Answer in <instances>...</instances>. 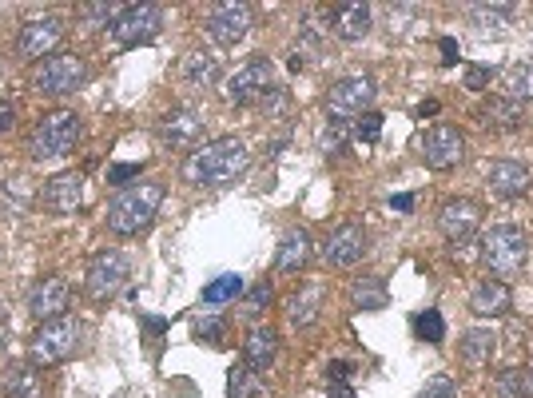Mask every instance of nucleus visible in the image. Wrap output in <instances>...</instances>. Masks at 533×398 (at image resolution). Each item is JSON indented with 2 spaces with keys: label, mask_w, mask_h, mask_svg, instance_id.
Listing matches in <instances>:
<instances>
[{
  "label": "nucleus",
  "mask_w": 533,
  "mask_h": 398,
  "mask_svg": "<svg viewBox=\"0 0 533 398\" xmlns=\"http://www.w3.org/2000/svg\"><path fill=\"white\" fill-rule=\"evenodd\" d=\"M16 128V108L8 100H0V136H8Z\"/></svg>",
  "instance_id": "a18cd8bd"
},
{
  "label": "nucleus",
  "mask_w": 533,
  "mask_h": 398,
  "mask_svg": "<svg viewBox=\"0 0 533 398\" xmlns=\"http://www.w3.org/2000/svg\"><path fill=\"white\" fill-rule=\"evenodd\" d=\"M128 259L120 255V251H100L96 259H92V267H88V275H84V295L92 299V303H108V299H116L120 291H124V283H128Z\"/></svg>",
  "instance_id": "1a4fd4ad"
},
{
  "label": "nucleus",
  "mask_w": 533,
  "mask_h": 398,
  "mask_svg": "<svg viewBox=\"0 0 533 398\" xmlns=\"http://www.w3.org/2000/svg\"><path fill=\"white\" fill-rule=\"evenodd\" d=\"M462 156H466V140H462L458 128L434 124V128L422 136V164H426L430 172H450V168L462 164Z\"/></svg>",
  "instance_id": "ddd939ff"
},
{
  "label": "nucleus",
  "mask_w": 533,
  "mask_h": 398,
  "mask_svg": "<svg viewBox=\"0 0 533 398\" xmlns=\"http://www.w3.org/2000/svg\"><path fill=\"white\" fill-rule=\"evenodd\" d=\"M271 299H275V291H271V283L263 279V283H255L247 295H243V303H239V319H247V323H255V319H263V311L271 307Z\"/></svg>",
  "instance_id": "f704fd0d"
},
{
  "label": "nucleus",
  "mask_w": 533,
  "mask_h": 398,
  "mask_svg": "<svg viewBox=\"0 0 533 398\" xmlns=\"http://www.w3.org/2000/svg\"><path fill=\"white\" fill-rule=\"evenodd\" d=\"M418 398H458L454 375H434V379L422 387V395H418Z\"/></svg>",
  "instance_id": "a19ab883"
},
{
  "label": "nucleus",
  "mask_w": 533,
  "mask_h": 398,
  "mask_svg": "<svg viewBox=\"0 0 533 398\" xmlns=\"http://www.w3.org/2000/svg\"><path fill=\"white\" fill-rule=\"evenodd\" d=\"M486 184H490L494 196L522 199L526 192H530V168H522V164H514V160H498V164L490 168Z\"/></svg>",
  "instance_id": "b1692460"
},
{
  "label": "nucleus",
  "mask_w": 533,
  "mask_h": 398,
  "mask_svg": "<svg viewBox=\"0 0 533 398\" xmlns=\"http://www.w3.org/2000/svg\"><path fill=\"white\" fill-rule=\"evenodd\" d=\"M442 52H446V64H454V60H458V56H454V52H458V48H454V40H442Z\"/></svg>",
  "instance_id": "3c124183"
},
{
  "label": "nucleus",
  "mask_w": 533,
  "mask_h": 398,
  "mask_svg": "<svg viewBox=\"0 0 533 398\" xmlns=\"http://www.w3.org/2000/svg\"><path fill=\"white\" fill-rule=\"evenodd\" d=\"M76 140H80V116L60 108V112H48L36 120V128L28 136V156L32 160H60L76 148Z\"/></svg>",
  "instance_id": "20e7f679"
},
{
  "label": "nucleus",
  "mask_w": 533,
  "mask_h": 398,
  "mask_svg": "<svg viewBox=\"0 0 533 398\" xmlns=\"http://www.w3.org/2000/svg\"><path fill=\"white\" fill-rule=\"evenodd\" d=\"M490 80H494V68H482V64L466 68V88H470V92H482Z\"/></svg>",
  "instance_id": "37998d69"
},
{
  "label": "nucleus",
  "mask_w": 533,
  "mask_h": 398,
  "mask_svg": "<svg viewBox=\"0 0 533 398\" xmlns=\"http://www.w3.org/2000/svg\"><path fill=\"white\" fill-rule=\"evenodd\" d=\"M390 207H398V211H410V207H414V196H394V199H390Z\"/></svg>",
  "instance_id": "8fccbe9b"
},
{
  "label": "nucleus",
  "mask_w": 533,
  "mask_h": 398,
  "mask_svg": "<svg viewBox=\"0 0 533 398\" xmlns=\"http://www.w3.org/2000/svg\"><path fill=\"white\" fill-rule=\"evenodd\" d=\"M478 259L490 267V275H494V279H502V283H506V279L522 275V267L530 263V239L522 235V227L502 223V227H494V231L482 239Z\"/></svg>",
  "instance_id": "7ed1b4c3"
},
{
  "label": "nucleus",
  "mask_w": 533,
  "mask_h": 398,
  "mask_svg": "<svg viewBox=\"0 0 533 398\" xmlns=\"http://www.w3.org/2000/svg\"><path fill=\"white\" fill-rule=\"evenodd\" d=\"M482 223V207L474 199H446L438 207V231L450 239V243H462V239H474Z\"/></svg>",
  "instance_id": "dca6fc26"
},
{
  "label": "nucleus",
  "mask_w": 533,
  "mask_h": 398,
  "mask_svg": "<svg viewBox=\"0 0 533 398\" xmlns=\"http://www.w3.org/2000/svg\"><path fill=\"white\" fill-rule=\"evenodd\" d=\"M323 263L335 267V271H351L358 259L366 255V231L362 223H339L327 239H323Z\"/></svg>",
  "instance_id": "4468645a"
},
{
  "label": "nucleus",
  "mask_w": 533,
  "mask_h": 398,
  "mask_svg": "<svg viewBox=\"0 0 533 398\" xmlns=\"http://www.w3.org/2000/svg\"><path fill=\"white\" fill-rule=\"evenodd\" d=\"M271 88H275V64L267 56H255V60H247L243 68H235L223 80V100L235 104V108H247V104L267 100Z\"/></svg>",
  "instance_id": "423d86ee"
},
{
  "label": "nucleus",
  "mask_w": 533,
  "mask_h": 398,
  "mask_svg": "<svg viewBox=\"0 0 533 398\" xmlns=\"http://www.w3.org/2000/svg\"><path fill=\"white\" fill-rule=\"evenodd\" d=\"M8 343H12V323H8L4 315H0V355L8 351Z\"/></svg>",
  "instance_id": "de8ad7c7"
},
{
  "label": "nucleus",
  "mask_w": 533,
  "mask_h": 398,
  "mask_svg": "<svg viewBox=\"0 0 533 398\" xmlns=\"http://www.w3.org/2000/svg\"><path fill=\"white\" fill-rule=\"evenodd\" d=\"M434 112H438V104H434V100H426V104L418 108V116H434Z\"/></svg>",
  "instance_id": "603ef678"
},
{
  "label": "nucleus",
  "mask_w": 533,
  "mask_h": 398,
  "mask_svg": "<svg viewBox=\"0 0 533 398\" xmlns=\"http://www.w3.org/2000/svg\"><path fill=\"white\" fill-rule=\"evenodd\" d=\"M179 76L191 88H211V84H219V56H211V52H187L183 64H179Z\"/></svg>",
  "instance_id": "bb28decb"
},
{
  "label": "nucleus",
  "mask_w": 533,
  "mask_h": 398,
  "mask_svg": "<svg viewBox=\"0 0 533 398\" xmlns=\"http://www.w3.org/2000/svg\"><path fill=\"white\" fill-rule=\"evenodd\" d=\"M494 347H498L494 331H466L462 343H458V355H462L466 367H486L494 359Z\"/></svg>",
  "instance_id": "cd10ccee"
},
{
  "label": "nucleus",
  "mask_w": 533,
  "mask_h": 398,
  "mask_svg": "<svg viewBox=\"0 0 533 398\" xmlns=\"http://www.w3.org/2000/svg\"><path fill=\"white\" fill-rule=\"evenodd\" d=\"M223 331H227V327H223L219 319H207V323H199V327H195V335H199V339H207V343H223Z\"/></svg>",
  "instance_id": "c03bdc74"
},
{
  "label": "nucleus",
  "mask_w": 533,
  "mask_h": 398,
  "mask_svg": "<svg viewBox=\"0 0 533 398\" xmlns=\"http://www.w3.org/2000/svg\"><path fill=\"white\" fill-rule=\"evenodd\" d=\"M251 4H235V0H227V4H211L207 8V36L219 44V48H235L247 32H251Z\"/></svg>",
  "instance_id": "f8f14e48"
},
{
  "label": "nucleus",
  "mask_w": 533,
  "mask_h": 398,
  "mask_svg": "<svg viewBox=\"0 0 533 398\" xmlns=\"http://www.w3.org/2000/svg\"><path fill=\"white\" fill-rule=\"evenodd\" d=\"M84 80H88L84 56H76V52H56V56H48V60L36 68L32 88H36L40 96H72V92L84 88Z\"/></svg>",
  "instance_id": "0eeeda50"
},
{
  "label": "nucleus",
  "mask_w": 533,
  "mask_h": 398,
  "mask_svg": "<svg viewBox=\"0 0 533 398\" xmlns=\"http://www.w3.org/2000/svg\"><path fill=\"white\" fill-rule=\"evenodd\" d=\"M227 398H267V383L251 367H231L227 371Z\"/></svg>",
  "instance_id": "c756f323"
},
{
  "label": "nucleus",
  "mask_w": 533,
  "mask_h": 398,
  "mask_svg": "<svg viewBox=\"0 0 533 398\" xmlns=\"http://www.w3.org/2000/svg\"><path fill=\"white\" fill-rule=\"evenodd\" d=\"M275 359H279V335H275L271 327L255 323V327L243 335V367H251L255 375H263V371L275 367Z\"/></svg>",
  "instance_id": "412c9836"
},
{
  "label": "nucleus",
  "mask_w": 533,
  "mask_h": 398,
  "mask_svg": "<svg viewBox=\"0 0 533 398\" xmlns=\"http://www.w3.org/2000/svg\"><path fill=\"white\" fill-rule=\"evenodd\" d=\"M243 291H247L243 287V275H219L215 283L203 287V303L207 307H223V303H235Z\"/></svg>",
  "instance_id": "473e14b6"
},
{
  "label": "nucleus",
  "mask_w": 533,
  "mask_h": 398,
  "mask_svg": "<svg viewBox=\"0 0 533 398\" xmlns=\"http://www.w3.org/2000/svg\"><path fill=\"white\" fill-rule=\"evenodd\" d=\"M0 203L12 207L16 215L32 203V192H28V180H8V188H0Z\"/></svg>",
  "instance_id": "58836bf2"
},
{
  "label": "nucleus",
  "mask_w": 533,
  "mask_h": 398,
  "mask_svg": "<svg viewBox=\"0 0 533 398\" xmlns=\"http://www.w3.org/2000/svg\"><path fill=\"white\" fill-rule=\"evenodd\" d=\"M164 28V8L160 4H128V12L112 24V40L120 48H140L152 44Z\"/></svg>",
  "instance_id": "9d476101"
},
{
  "label": "nucleus",
  "mask_w": 533,
  "mask_h": 398,
  "mask_svg": "<svg viewBox=\"0 0 533 398\" xmlns=\"http://www.w3.org/2000/svg\"><path fill=\"white\" fill-rule=\"evenodd\" d=\"M351 136H355L358 144H374V140L382 136V116H378V112H366L355 128H351Z\"/></svg>",
  "instance_id": "ea45409f"
},
{
  "label": "nucleus",
  "mask_w": 533,
  "mask_h": 398,
  "mask_svg": "<svg viewBox=\"0 0 533 398\" xmlns=\"http://www.w3.org/2000/svg\"><path fill=\"white\" fill-rule=\"evenodd\" d=\"M64 40V20L60 16H36L20 24L16 32V56L20 60H48L56 56V44Z\"/></svg>",
  "instance_id": "9b49d317"
},
{
  "label": "nucleus",
  "mask_w": 533,
  "mask_h": 398,
  "mask_svg": "<svg viewBox=\"0 0 533 398\" xmlns=\"http://www.w3.org/2000/svg\"><path fill=\"white\" fill-rule=\"evenodd\" d=\"M478 124L490 132H518L526 124V108L510 96H490L478 104Z\"/></svg>",
  "instance_id": "4be33fe9"
},
{
  "label": "nucleus",
  "mask_w": 533,
  "mask_h": 398,
  "mask_svg": "<svg viewBox=\"0 0 533 398\" xmlns=\"http://www.w3.org/2000/svg\"><path fill=\"white\" fill-rule=\"evenodd\" d=\"M315 255V243H311V231L307 227H291L275 251V271L279 275H299Z\"/></svg>",
  "instance_id": "5701e85b"
},
{
  "label": "nucleus",
  "mask_w": 533,
  "mask_h": 398,
  "mask_svg": "<svg viewBox=\"0 0 533 398\" xmlns=\"http://www.w3.org/2000/svg\"><path fill=\"white\" fill-rule=\"evenodd\" d=\"M347 140H351V124H347V120H331V124L319 132V148H323L327 156H331V152H339Z\"/></svg>",
  "instance_id": "4c0bfd02"
},
{
  "label": "nucleus",
  "mask_w": 533,
  "mask_h": 398,
  "mask_svg": "<svg viewBox=\"0 0 533 398\" xmlns=\"http://www.w3.org/2000/svg\"><path fill=\"white\" fill-rule=\"evenodd\" d=\"M466 12L478 28H506L514 20V4H470Z\"/></svg>",
  "instance_id": "72a5a7b5"
},
{
  "label": "nucleus",
  "mask_w": 533,
  "mask_h": 398,
  "mask_svg": "<svg viewBox=\"0 0 533 398\" xmlns=\"http://www.w3.org/2000/svg\"><path fill=\"white\" fill-rule=\"evenodd\" d=\"M68 303H72V287H68V279H60V275H44V279L28 291V315H32L36 323L64 319Z\"/></svg>",
  "instance_id": "2eb2a0df"
},
{
  "label": "nucleus",
  "mask_w": 533,
  "mask_h": 398,
  "mask_svg": "<svg viewBox=\"0 0 533 398\" xmlns=\"http://www.w3.org/2000/svg\"><path fill=\"white\" fill-rule=\"evenodd\" d=\"M470 311H474L478 319H502V315H510V311H514V291H510V283H502V279H482V283L470 291Z\"/></svg>",
  "instance_id": "aec40b11"
},
{
  "label": "nucleus",
  "mask_w": 533,
  "mask_h": 398,
  "mask_svg": "<svg viewBox=\"0 0 533 398\" xmlns=\"http://www.w3.org/2000/svg\"><path fill=\"white\" fill-rule=\"evenodd\" d=\"M494 395L498 398H533V371L530 367H510L494 379Z\"/></svg>",
  "instance_id": "2f4dec72"
},
{
  "label": "nucleus",
  "mask_w": 533,
  "mask_h": 398,
  "mask_svg": "<svg viewBox=\"0 0 533 398\" xmlns=\"http://www.w3.org/2000/svg\"><path fill=\"white\" fill-rule=\"evenodd\" d=\"M0 391L8 398H44V375H40V367H32V363H16V367H8L4 371V379H0Z\"/></svg>",
  "instance_id": "393cba45"
},
{
  "label": "nucleus",
  "mask_w": 533,
  "mask_h": 398,
  "mask_svg": "<svg viewBox=\"0 0 533 398\" xmlns=\"http://www.w3.org/2000/svg\"><path fill=\"white\" fill-rule=\"evenodd\" d=\"M374 96H378L374 76H343V80H335L331 92H327V112H331V120H347V124H351L355 116H366V112H370Z\"/></svg>",
  "instance_id": "6e6552de"
},
{
  "label": "nucleus",
  "mask_w": 533,
  "mask_h": 398,
  "mask_svg": "<svg viewBox=\"0 0 533 398\" xmlns=\"http://www.w3.org/2000/svg\"><path fill=\"white\" fill-rule=\"evenodd\" d=\"M88 24H96V28H104V24H116L124 12H128V4H80L76 8Z\"/></svg>",
  "instance_id": "e433bc0d"
},
{
  "label": "nucleus",
  "mask_w": 533,
  "mask_h": 398,
  "mask_svg": "<svg viewBox=\"0 0 533 398\" xmlns=\"http://www.w3.org/2000/svg\"><path fill=\"white\" fill-rule=\"evenodd\" d=\"M414 331H418V339H422V343H434V347H438V343L446 339L442 311H434V307H430V311H422V315L414 319Z\"/></svg>",
  "instance_id": "c9c22d12"
},
{
  "label": "nucleus",
  "mask_w": 533,
  "mask_h": 398,
  "mask_svg": "<svg viewBox=\"0 0 533 398\" xmlns=\"http://www.w3.org/2000/svg\"><path fill=\"white\" fill-rule=\"evenodd\" d=\"M160 203H164V184L160 180H140V184L124 188L108 203V231H116V235L148 231L160 215Z\"/></svg>",
  "instance_id": "f03ea898"
},
{
  "label": "nucleus",
  "mask_w": 533,
  "mask_h": 398,
  "mask_svg": "<svg viewBox=\"0 0 533 398\" xmlns=\"http://www.w3.org/2000/svg\"><path fill=\"white\" fill-rule=\"evenodd\" d=\"M247 164H251L247 144L235 140V136H223V140L199 144V148L183 160L179 176H183L187 184H195V188H223V184H231L235 176H243Z\"/></svg>",
  "instance_id": "f257e3e1"
},
{
  "label": "nucleus",
  "mask_w": 533,
  "mask_h": 398,
  "mask_svg": "<svg viewBox=\"0 0 533 398\" xmlns=\"http://www.w3.org/2000/svg\"><path fill=\"white\" fill-rule=\"evenodd\" d=\"M450 255H454V259H462V263H466V259H474V239H462V243H450Z\"/></svg>",
  "instance_id": "49530a36"
},
{
  "label": "nucleus",
  "mask_w": 533,
  "mask_h": 398,
  "mask_svg": "<svg viewBox=\"0 0 533 398\" xmlns=\"http://www.w3.org/2000/svg\"><path fill=\"white\" fill-rule=\"evenodd\" d=\"M40 203H44V211H52V215H76V207L84 203V176H80V172H60V176H52V180L44 184V192H40Z\"/></svg>",
  "instance_id": "6ab92c4d"
},
{
  "label": "nucleus",
  "mask_w": 533,
  "mask_h": 398,
  "mask_svg": "<svg viewBox=\"0 0 533 398\" xmlns=\"http://www.w3.org/2000/svg\"><path fill=\"white\" fill-rule=\"evenodd\" d=\"M502 88H506V96H510V100H518V104L533 100V60H518V64H510V68H506V76H502Z\"/></svg>",
  "instance_id": "7c9ffc66"
},
{
  "label": "nucleus",
  "mask_w": 533,
  "mask_h": 398,
  "mask_svg": "<svg viewBox=\"0 0 533 398\" xmlns=\"http://www.w3.org/2000/svg\"><path fill=\"white\" fill-rule=\"evenodd\" d=\"M351 307L355 311H382L386 307V283L382 275H362L351 283Z\"/></svg>",
  "instance_id": "c85d7f7f"
},
{
  "label": "nucleus",
  "mask_w": 533,
  "mask_h": 398,
  "mask_svg": "<svg viewBox=\"0 0 533 398\" xmlns=\"http://www.w3.org/2000/svg\"><path fill=\"white\" fill-rule=\"evenodd\" d=\"M203 112H195V108H172V112H164L160 116V140L168 144V148H191L195 152V144H199V136H203Z\"/></svg>",
  "instance_id": "f3484780"
},
{
  "label": "nucleus",
  "mask_w": 533,
  "mask_h": 398,
  "mask_svg": "<svg viewBox=\"0 0 533 398\" xmlns=\"http://www.w3.org/2000/svg\"><path fill=\"white\" fill-rule=\"evenodd\" d=\"M327 387H331V398H351V395H355L347 383H327Z\"/></svg>",
  "instance_id": "09e8293b"
},
{
  "label": "nucleus",
  "mask_w": 533,
  "mask_h": 398,
  "mask_svg": "<svg viewBox=\"0 0 533 398\" xmlns=\"http://www.w3.org/2000/svg\"><path fill=\"white\" fill-rule=\"evenodd\" d=\"M331 28L339 40H362L370 32V8L366 4H335L331 8Z\"/></svg>",
  "instance_id": "a878e982"
},
{
  "label": "nucleus",
  "mask_w": 533,
  "mask_h": 398,
  "mask_svg": "<svg viewBox=\"0 0 533 398\" xmlns=\"http://www.w3.org/2000/svg\"><path fill=\"white\" fill-rule=\"evenodd\" d=\"M144 164H112L108 168V184H128V180H140Z\"/></svg>",
  "instance_id": "79ce46f5"
},
{
  "label": "nucleus",
  "mask_w": 533,
  "mask_h": 398,
  "mask_svg": "<svg viewBox=\"0 0 533 398\" xmlns=\"http://www.w3.org/2000/svg\"><path fill=\"white\" fill-rule=\"evenodd\" d=\"M323 311H327V283H323V279L299 287V291L287 299V323H291L295 331L315 327V323L323 319Z\"/></svg>",
  "instance_id": "a211bd4d"
},
{
  "label": "nucleus",
  "mask_w": 533,
  "mask_h": 398,
  "mask_svg": "<svg viewBox=\"0 0 533 398\" xmlns=\"http://www.w3.org/2000/svg\"><path fill=\"white\" fill-rule=\"evenodd\" d=\"M80 335L84 327L76 319H52V323H40L36 335L28 339V363L32 367H56V363H68L80 347Z\"/></svg>",
  "instance_id": "39448f33"
},
{
  "label": "nucleus",
  "mask_w": 533,
  "mask_h": 398,
  "mask_svg": "<svg viewBox=\"0 0 533 398\" xmlns=\"http://www.w3.org/2000/svg\"><path fill=\"white\" fill-rule=\"evenodd\" d=\"M144 323H148V331H152V335H160V331H164V319H144Z\"/></svg>",
  "instance_id": "864d4df0"
}]
</instances>
